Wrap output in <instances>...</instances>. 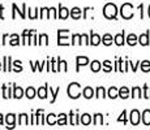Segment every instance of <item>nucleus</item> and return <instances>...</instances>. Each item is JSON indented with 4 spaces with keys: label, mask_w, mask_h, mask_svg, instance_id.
Listing matches in <instances>:
<instances>
[{
    "label": "nucleus",
    "mask_w": 150,
    "mask_h": 130,
    "mask_svg": "<svg viewBox=\"0 0 150 130\" xmlns=\"http://www.w3.org/2000/svg\"><path fill=\"white\" fill-rule=\"evenodd\" d=\"M57 125H67V116H65L64 113H60V115H59Z\"/></svg>",
    "instance_id": "obj_29"
},
{
    "label": "nucleus",
    "mask_w": 150,
    "mask_h": 130,
    "mask_svg": "<svg viewBox=\"0 0 150 130\" xmlns=\"http://www.w3.org/2000/svg\"><path fill=\"white\" fill-rule=\"evenodd\" d=\"M80 121H81L82 125H89V124L91 122V117H90V115H88V113L82 115L81 118H80Z\"/></svg>",
    "instance_id": "obj_19"
},
{
    "label": "nucleus",
    "mask_w": 150,
    "mask_h": 130,
    "mask_svg": "<svg viewBox=\"0 0 150 130\" xmlns=\"http://www.w3.org/2000/svg\"><path fill=\"white\" fill-rule=\"evenodd\" d=\"M31 65H33V70H34V72L37 70V68H39V70H42L43 63H42V64H39V61H37V64H33V63H31Z\"/></svg>",
    "instance_id": "obj_45"
},
{
    "label": "nucleus",
    "mask_w": 150,
    "mask_h": 130,
    "mask_svg": "<svg viewBox=\"0 0 150 130\" xmlns=\"http://www.w3.org/2000/svg\"><path fill=\"white\" fill-rule=\"evenodd\" d=\"M129 64L132 65V69H133V72L137 70V64H133V63H129Z\"/></svg>",
    "instance_id": "obj_48"
},
{
    "label": "nucleus",
    "mask_w": 150,
    "mask_h": 130,
    "mask_svg": "<svg viewBox=\"0 0 150 130\" xmlns=\"http://www.w3.org/2000/svg\"><path fill=\"white\" fill-rule=\"evenodd\" d=\"M82 94H83V96H85L86 99H90V98L94 96V90L91 87H85L83 89V91H82Z\"/></svg>",
    "instance_id": "obj_16"
},
{
    "label": "nucleus",
    "mask_w": 150,
    "mask_h": 130,
    "mask_svg": "<svg viewBox=\"0 0 150 130\" xmlns=\"http://www.w3.org/2000/svg\"><path fill=\"white\" fill-rule=\"evenodd\" d=\"M7 38H8V35H7V34H5V35H4V38H3V44H5V40H7Z\"/></svg>",
    "instance_id": "obj_51"
},
{
    "label": "nucleus",
    "mask_w": 150,
    "mask_h": 130,
    "mask_svg": "<svg viewBox=\"0 0 150 130\" xmlns=\"http://www.w3.org/2000/svg\"><path fill=\"white\" fill-rule=\"evenodd\" d=\"M34 30H25L24 34H22V44H28V40L30 38L31 33H33Z\"/></svg>",
    "instance_id": "obj_17"
},
{
    "label": "nucleus",
    "mask_w": 150,
    "mask_h": 130,
    "mask_svg": "<svg viewBox=\"0 0 150 130\" xmlns=\"http://www.w3.org/2000/svg\"><path fill=\"white\" fill-rule=\"evenodd\" d=\"M100 43V37L96 33H91L90 34V44L93 46H98Z\"/></svg>",
    "instance_id": "obj_11"
},
{
    "label": "nucleus",
    "mask_w": 150,
    "mask_h": 130,
    "mask_svg": "<svg viewBox=\"0 0 150 130\" xmlns=\"http://www.w3.org/2000/svg\"><path fill=\"white\" fill-rule=\"evenodd\" d=\"M71 16H72V18L79 20L80 17H81V9H80V8H77V7L72 8V9H71Z\"/></svg>",
    "instance_id": "obj_13"
},
{
    "label": "nucleus",
    "mask_w": 150,
    "mask_h": 130,
    "mask_svg": "<svg viewBox=\"0 0 150 130\" xmlns=\"http://www.w3.org/2000/svg\"><path fill=\"white\" fill-rule=\"evenodd\" d=\"M80 90H81V86H80V83H77V82L71 83V85L68 86V96L72 98V99H77V98L81 95Z\"/></svg>",
    "instance_id": "obj_2"
},
{
    "label": "nucleus",
    "mask_w": 150,
    "mask_h": 130,
    "mask_svg": "<svg viewBox=\"0 0 150 130\" xmlns=\"http://www.w3.org/2000/svg\"><path fill=\"white\" fill-rule=\"evenodd\" d=\"M132 96L133 98H141V89L140 87H133L132 89Z\"/></svg>",
    "instance_id": "obj_33"
},
{
    "label": "nucleus",
    "mask_w": 150,
    "mask_h": 130,
    "mask_svg": "<svg viewBox=\"0 0 150 130\" xmlns=\"http://www.w3.org/2000/svg\"><path fill=\"white\" fill-rule=\"evenodd\" d=\"M68 14H69V11L67 9V8H64V7H62V5H60V7H59V14H57V17H60L62 20H65L68 17Z\"/></svg>",
    "instance_id": "obj_12"
},
{
    "label": "nucleus",
    "mask_w": 150,
    "mask_h": 130,
    "mask_svg": "<svg viewBox=\"0 0 150 130\" xmlns=\"http://www.w3.org/2000/svg\"><path fill=\"white\" fill-rule=\"evenodd\" d=\"M81 39H82V37L80 34H74L72 37V44H81V42H80Z\"/></svg>",
    "instance_id": "obj_30"
},
{
    "label": "nucleus",
    "mask_w": 150,
    "mask_h": 130,
    "mask_svg": "<svg viewBox=\"0 0 150 130\" xmlns=\"http://www.w3.org/2000/svg\"><path fill=\"white\" fill-rule=\"evenodd\" d=\"M47 90H48V85H45L43 87H39L38 96L41 98V99H46V96H47Z\"/></svg>",
    "instance_id": "obj_14"
},
{
    "label": "nucleus",
    "mask_w": 150,
    "mask_h": 130,
    "mask_svg": "<svg viewBox=\"0 0 150 130\" xmlns=\"http://www.w3.org/2000/svg\"><path fill=\"white\" fill-rule=\"evenodd\" d=\"M0 125H3V115H0Z\"/></svg>",
    "instance_id": "obj_52"
},
{
    "label": "nucleus",
    "mask_w": 150,
    "mask_h": 130,
    "mask_svg": "<svg viewBox=\"0 0 150 130\" xmlns=\"http://www.w3.org/2000/svg\"><path fill=\"white\" fill-rule=\"evenodd\" d=\"M100 63L99 61H97V60H94L93 63H91V72H94V73H97V72H99L100 70Z\"/></svg>",
    "instance_id": "obj_24"
},
{
    "label": "nucleus",
    "mask_w": 150,
    "mask_h": 130,
    "mask_svg": "<svg viewBox=\"0 0 150 130\" xmlns=\"http://www.w3.org/2000/svg\"><path fill=\"white\" fill-rule=\"evenodd\" d=\"M141 70L142 72H150V61L145 60V61L141 63Z\"/></svg>",
    "instance_id": "obj_26"
},
{
    "label": "nucleus",
    "mask_w": 150,
    "mask_h": 130,
    "mask_svg": "<svg viewBox=\"0 0 150 130\" xmlns=\"http://www.w3.org/2000/svg\"><path fill=\"white\" fill-rule=\"evenodd\" d=\"M76 61H77V72H79L80 65H86L89 63V59L85 56H77L76 57Z\"/></svg>",
    "instance_id": "obj_10"
},
{
    "label": "nucleus",
    "mask_w": 150,
    "mask_h": 130,
    "mask_svg": "<svg viewBox=\"0 0 150 130\" xmlns=\"http://www.w3.org/2000/svg\"><path fill=\"white\" fill-rule=\"evenodd\" d=\"M51 11L48 8H42L41 9V18H50Z\"/></svg>",
    "instance_id": "obj_27"
},
{
    "label": "nucleus",
    "mask_w": 150,
    "mask_h": 130,
    "mask_svg": "<svg viewBox=\"0 0 150 130\" xmlns=\"http://www.w3.org/2000/svg\"><path fill=\"white\" fill-rule=\"evenodd\" d=\"M82 40H83V43L85 44H90V40H89V38H88V35H85V34H82Z\"/></svg>",
    "instance_id": "obj_46"
},
{
    "label": "nucleus",
    "mask_w": 150,
    "mask_h": 130,
    "mask_svg": "<svg viewBox=\"0 0 150 130\" xmlns=\"http://www.w3.org/2000/svg\"><path fill=\"white\" fill-rule=\"evenodd\" d=\"M14 87V91H13V98H16V99H21L22 95H24V91H22L21 87H17L16 85L13 86Z\"/></svg>",
    "instance_id": "obj_15"
},
{
    "label": "nucleus",
    "mask_w": 150,
    "mask_h": 130,
    "mask_svg": "<svg viewBox=\"0 0 150 130\" xmlns=\"http://www.w3.org/2000/svg\"><path fill=\"white\" fill-rule=\"evenodd\" d=\"M3 9H4V7L0 5V18H4V17H3Z\"/></svg>",
    "instance_id": "obj_50"
},
{
    "label": "nucleus",
    "mask_w": 150,
    "mask_h": 130,
    "mask_svg": "<svg viewBox=\"0 0 150 130\" xmlns=\"http://www.w3.org/2000/svg\"><path fill=\"white\" fill-rule=\"evenodd\" d=\"M108 96L111 98V99H115V98H117V96H119V90H117L116 87H110Z\"/></svg>",
    "instance_id": "obj_20"
},
{
    "label": "nucleus",
    "mask_w": 150,
    "mask_h": 130,
    "mask_svg": "<svg viewBox=\"0 0 150 130\" xmlns=\"http://www.w3.org/2000/svg\"><path fill=\"white\" fill-rule=\"evenodd\" d=\"M103 124V116L100 113H97L96 116H94V125H102Z\"/></svg>",
    "instance_id": "obj_25"
},
{
    "label": "nucleus",
    "mask_w": 150,
    "mask_h": 130,
    "mask_svg": "<svg viewBox=\"0 0 150 130\" xmlns=\"http://www.w3.org/2000/svg\"><path fill=\"white\" fill-rule=\"evenodd\" d=\"M3 96H4L5 99H8V98H11L9 89H7V86H5V85H3Z\"/></svg>",
    "instance_id": "obj_41"
},
{
    "label": "nucleus",
    "mask_w": 150,
    "mask_h": 130,
    "mask_svg": "<svg viewBox=\"0 0 150 130\" xmlns=\"http://www.w3.org/2000/svg\"><path fill=\"white\" fill-rule=\"evenodd\" d=\"M65 34H68V30H59L57 31V35H59V38H57V44L59 46H68L69 44L68 38L64 37Z\"/></svg>",
    "instance_id": "obj_4"
},
{
    "label": "nucleus",
    "mask_w": 150,
    "mask_h": 130,
    "mask_svg": "<svg viewBox=\"0 0 150 130\" xmlns=\"http://www.w3.org/2000/svg\"><path fill=\"white\" fill-rule=\"evenodd\" d=\"M62 66H63V70H64V72H67V63H65V61H63V60H62Z\"/></svg>",
    "instance_id": "obj_47"
},
{
    "label": "nucleus",
    "mask_w": 150,
    "mask_h": 130,
    "mask_svg": "<svg viewBox=\"0 0 150 130\" xmlns=\"http://www.w3.org/2000/svg\"><path fill=\"white\" fill-rule=\"evenodd\" d=\"M138 42H140V44L142 46H148L149 44V33L146 31V33L141 34L140 38H138Z\"/></svg>",
    "instance_id": "obj_7"
},
{
    "label": "nucleus",
    "mask_w": 150,
    "mask_h": 130,
    "mask_svg": "<svg viewBox=\"0 0 150 130\" xmlns=\"http://www.w3.org/2000/svg\"><path fill=\"white\" fill-rule=\"evenodd\" d=\"M25 95H26L29 99H33V98L35 96V90H34L33 87H28L26 92H25Z\"/></svg>",
    "instance_id": "obj_31"
},
{
    "label": "nucleus",
    "mask_w": 150,
    "mask_h": 130,
    "mask_svg": "<svg viewBox=\"0 0 150 130\" xmlns=\"http://www.w3.org/2000/svg\"><path fill=\"white\" fill-rule=\"evenodd\" d=\"M148 12H149V17H150V5H149V11H148Z\"/></svg>",
    "instance_id": "obj_53"
},
{
    "label": "nucleus",
    "mask_w": 150,
    "mask_h": 130,
    "mask_svg": "<svg viewBox=\"0 0 150 130\" xmlns=\"http://www.w3.org/2000/svg\"><path fill=\"white\" fill-rule=\"evenodd\" d=\"M144 98H146V99H150V89L148 86H144Z\"/></svg>",
    "instance_id": "obj_42"
},
{
    "label": "nucleus",
    "mask_w": 150,
    "mask_h": 130,
    "mask_svg": "<svg viewBox=\"0 0 150 130\" xmlns=\"http://www.w3.org/2000/svg\"><path fill=\"white\" fill-rule=\"evenodd\" d=\"M18 35L17 34H13L12 35V39H11V42H9V44L11 46H18L20 44V42H18Z\"/></svg>",
    "instance_id": "obj_35"
},
{
    "label": "nucleus",
    "mask_w": 150,
    "mask_h": 130,
    "mask_svg": "<svg viewBox=\"0 0 150 130\" xmlns=\"http://www.w3.org/2000/svg\"><path fill=\"white\" fill-rule=\"evenodd\" d=\"M102 42H103V44H105V46L112 44V37L110 35V34H105V35H103V38H102Z\"/></svg>",
    "instance_id": "obj_23"
},
{
    "label": "nucleus",
    "mask_w": 150,
    "mask_h": 130,
    "mask_svg": "<svg viewBox=\"0 0 150 130\" xmlns=\"http://www.w3.org/2000/svg\"><path fill=\"white\" fill-rule=\"evenodd\" d=\"M39 44H48V37L46 34L39 35Z\"/></svg>",
    "instance_id": "obj_36"
},
{
    "label": "nucleus",
    "mask_w": 150,
    "mask_h": 130,
    "mask_svg": "<svg viewBox=\"0 0 150 130\" xmlns=\"http://www.w3.org/2000/svg\"><path fill=\"white\" fill-rule=\"evenodd\" d=\"M125 115H127V112H125V111H123L122 116H120L119 118H117V121H119V122H122V121H123L124 124H127V116H125Z\"/></svg>",
    "instance_id": "obj_43"
},
{
    "label": "nucleus",
    "mask_w": 150,
    "mask_h": 130,
    "mask_svg": "<svg viewBox=\"0 0 150 130\" xmlns=\"http://www.w3.org/2000/svg\"><path fill=\"white\" fill-rule=\"evenodd\" d=\"M18 124H20V125H28V115H25V113L20 115Z\"/></svg>",
    "instance_id": "obj_28"
},
{
    "label": "nucleus",
    "mask_w": 150,
    "mask_h": 130,
    "mask_svg": "<svg viewBox=\"0 0 150 130\" xmlns=\"http://www.w3.org/2000/svg\"><path fill=\"white\" fill-rule=\"evenodd\" d=\"M59 92H60V87H57L55 91L50 87V94L52 95V100H51V103H55V100H56V96H57V94H59Z\"/></svg>",
    "instance_id": "obj_34"
},
{
    "label": "nucleus",
    "mask_w": 150,
    "mask_h": 130,
    "mask_svg": "<svg viewBox=\"0 0 150 130\" xmlns=\"http://www.w3.org/2000/svg\"><path fill=\"white\" fill-rule=\"evenodd\" d=\"M103 14H105V17H106V18H108V20L116 18V14H117L116 5L112 4V3H108V4H106L105 8H103Z\"/></svg>",
    "instance_id": "obj_1"
},
{
    "label": "nucleus",
    "mask_w": 150,
    "mask_h": 130,
    "mask_svg": "<svg viewBox=\"0 0 150 130\" xmlns=\"http://www.w3.org/2000/svg\"><path fill=\"white\" fill-rule=\"evenodd\" d=\"M47 124L48 125H55L56 124V121H55V115H52V113H50L47 116Z\"/></svg>",
    "instance_id": "obj_39"
},
{
    "label": "nucleus",
    "mask_w": 150,
    "mask_h": 130,
    "mask_svg": "<svg viewBox=\"0 0 150 130\" xmlns=\"http://www.w3.org/2000/svg\"><path fill=\"white\" fill-rule=\"evenodd\" d=\"M119 96L122 98V99H127V98L129 96V90L125 87V86H124V87H122V89L119 90Z\"/></svg>",
    "instance_id": "obj_21"
},
{
    "label": "nucleus",
    "mask_w": 150,
    "mask_h": 130,
    "mask_svg": "<svg viewBox=\"0 0 150 130\" xmlns=\"http://www.w3.org/2000/svg\"><path fill=\"white\" fill-rule=\"evenodd\" d=\"M14 120H16V116H14L13 113L7 115V117H5V121H7V128H13L14 126Z\"/></svg>",
    "instance_id": "obj_9"
},
{
    "label": "nucleus",
    "mask_w": 150,
    "mask_h": 130,
    "mask_svg": "<svg viewBox=\"0 0 150 130\" xmlns=\"http://www.w3.org/2000/svg\"><path fill=\"white\" fill-rule=\"evenodd\" d=\"M69 115H71V117H72V122H71L72 125H79V115H73L72 112Z\"/></svg>",
    "instance_id": "obj_40"
},
{
    "label": "nucleus",
    "mask_w": 150,
    "mask_h": 130,
    "mask_svg": "<svg viewBox=\"0 0 150 130\" xmlns=\"http://www.w3.org/2000/svg\"><path fill=\"white\" fill-rule=\"evenodd\" d=\"M9 61H11V57L9 56H5L4 57V72H9L11 70V64H9Z\"/></svg>",
    "instance_id": "obj_32"
},
{
    "label": "nucleus",
    "mask_w": 150,
    "mask_h": 130,
    "mask_svg": "<svg viewBox=\"0 0 150 130\" xmlns=\"http://www.w3.org/2000/svg\"><path fill=\"white\" fill-rule=\"evenodd\" d=\"M115 43H116L117 46L124 44V31L120 33V34H117V35H115Z\"/></svg>",
    "instance_id": "obj_22"
},
{
    "label": "nucleus",
    "mask_w": 150,
    "mask_h": 130,
    "mask_svg": "<svg viewBox=\"0 0 150 130\" xmlns=\"http://www.w3.org/2000/svg\"><path fill=\"white\" fill-rule=\"evenodd\" d=\"M12 8H13L12 18H16V12H18V13H20L21 18H25V12H24V11L26 9V4H22V11H18V9H17V5H16V4H13V5H12Z\"/></svg>",
    "instance_id": "obj_6"
},
{
    "label": "nucleus",
    "mask_w": 150,
    "mask_h": 130,
    "mask_svg": "<svg viewBox=\"0 0 150 130\" xmlns=\"http://www.w3.org/2000/svg\"><path fill=\"white\" fill-rule=\"evenodd\" d=\"M142 122H144V125H146V126L150 125V109H145V111H144Z\"/></svg>",
    "instance_id": "obj_8"
},
{
    "label": "nucleus",
    "mask_w": 150,
    "mask_h": 130,
    "mask_svg": "<svg viewBox=\"0 0 150 130\" xmlns=\"http://www.w3.org/2000/svg\"><path fill=\"white\" fill-rule=\"evenodd\" d=\"M97 98H105L106 96V91H105V89L103 87H98L97 89V95H96Z\"/></svg>",
    "instance_id": "obj_38"
},
{
    "label": "nucleus",
    "mask_w": 150,
    "mask_h": 130,
    "mask_svg": "<svg viewBox=\"0 0 150 130\" xmlns=\"http://www.w3.org/2000/svg\"><path fill=\"white\" fill-rule=\"evenodd\" d=\"M120 13H122V17L125 20H131L133 17V5L129 4V3H125V4L122 5V9H120Z\"/></svg>",
    "instance_id": "obj_3"
},
{
    "label": "nucleus",
    "mask_w": 150,
    "mask_h": 130,
    "mask_svg": "<svg viewBox=\"0 0 150 130\" xmlns=\"http://www.w3.org/2000/svg\"><path fill=\"white\" fill-rule=\"evenodd\" d=\"M13 64H14V66H16V72H17V73H18V72H21V70H22V66H21V61H18V60H17V61H14Z\"/></svg>",
    "instance_id": "obj_44"
},
{
    "label": "nucleus",
    "mask_w": 150,
    "mask_h": 130,
    "mask_svg": "<svg viewBox=\"0 0 150 130\" xmlns=\"http://www.w3.org/2000/svg\"><path fill=\"white\" fill-rule=\"evenodd\" d=\"M103 70H105V72H111V70H112L111 61H108V60H106V61L103 63Z\"/></svg>",
    "instance_id": "obj_37"
},
{
    "label": "nucleus",
    "mask_w": 150,
    "mask_h": 130,
    "mask_svg": "<svg viewBox=\"0 0 150 130\" xmlns=\"http://www.w3.org/2000/svg\"><path fill=\"white\" fill-rule=\"evenodd\" d=\"M0 69H1V63H0Z\"/></svg>",
    "instance_id": "obj_54"
},
{
    "label": "nucleus",
    "mask_w": 150,
    "mask_h": 130,
    "mask_svg": "<svg viewBox=\"0 0 150 130\" xmlns=\"http://www.w3.org/2000/svg\"><path fill=\"white\" fill-rule=\"evenodd\" d=\"M142 8H144V5H142V4H141L140 7H138V9L141 11V18H144V12H142Z\"/></svg>",
    "instance_id": "obj_49"
},
{
    "label": "nucleus",
    "mask_w": 150,
    "mask_h": 130,
    "mask_svg": "<svg viewBox=\"0 0 150 130\" xmlns=\"http://www.w3.org/2000/svg\"><path fill=\"white\" fill-rule=\"evenodd\" d=\"M137 40H138V38L134 35V34H129L128 38H127V43H128L129 46H134L137 43Z\"/></svg>",
    "instance_id": "obj_18"
},
{
    "label": "nucleus",
    "mask_w": 150,
    "mask_h": 130,
    "mask_svg": "<svg viewBox=\"0 0 150 130\" xmlns=\"http://www.w3.org/2000/svg\"><path fill=\"white\" fill-rule=\"evenodd\" d=\"M140 122V112L137 109H133L131 112V124L132 125H138Z\"/></svg>",
    "instance_id": "obj_5"
}]
</instances>
